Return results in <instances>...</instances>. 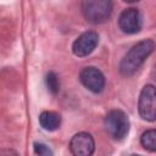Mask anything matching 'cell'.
Returning a JSON list of instances; mask_svg holds the SVG:
<instances>
[{
	"instance_id": "6da1fadb",
	"label": "cell",
	"mask_w": 156,
	"mask_h": 156,
	"mask_svg": "<svg viewBox=\"0 0 156 156\" xmlns=\"http://www.w3.org/2000/svg\"><path fill=\"white\" fill-rule=\"evenodd\" d=\"M154 49H155V43L151 39H144L134 44L129 49V51L124 55V57L121 60L118 66L119 73L124 77L133 76L141 67V65L154 51Z\"/></svg>"
},
{
	"instance_id": "7a4b0ae2",
	"label": "cell",
	"mask_w": 156,
	"mask_h": 156,
	"mask_svg": "<svg viewBox=\"0 0 156 156\" xmlns=\"http://www.w3.org/2000/svg\"><path fill=\"white\" fill-rule=\"evenodd\" d=\"M80 9L84 18L91 24L105 23L112 13V0H82Z\"/></svg>"
},
{
	"instance_id": "3957f363",
	"label": "cell",
	"mask_w": 156,
	"mask_h": 156,
	"mask_svg": "<svg viewBox=\"0 0 156 156\" xmlns=\"http://www.w3.org/2000/svg\"><path fill=\"white\" fill-rule=\"evenodd\" d=\"M104 127L113 140H122L129 132L128 116L121 110H111L104 118Z\"/></svg>"
},
{
	"instance_id": "277c9868",
	"label": "cell",
	"mask_w": 156,
	"mask_h": 156,
	"mask_svg": "<svg viewBox=\"0 0 156 156\" xmlns=\"http://www.w3.org/2000/svg\"><path fill=\"white\" fill-rule=\"evenodd\" d=\"M138 111L144 121L154 122L156 121V87L152 84H146L139 95Z\"/></svg>"
},
{
	"instance_id": "5b68a950",
	"label": "cell",
	"mask_w": 156,
	"mask_h": 156,
	"mask_svg": "<svg viewBox=\"0 0 156 156\" xmlns=\"http://www.w3.org/2000/svg\"><path fill=\"white\" fill-rule=\"evenodd\" d=\"M118 27L126 34H135L143 27V16L135 7L126 9L118 17Z\"/></svg>"
},
{
	"instance_id": "8992f818",
	"label": "cell",
	"mask_w": 156,
	"mask_h": 156,
	"mask_svg": "<svg viewBox=\"0 0 156 156\" xmlns=\"http://www.w3.org/2000/svg\"><path fill=\"white\" fill-rule=\"evenodd\" d=\"M80 83L91 93L99 94L105 88V77L100 69L94 66L84 67L79 73Z\"/></svg>"
},
{
	"instance_id": "52a82bcc",
	"label": "cell",
	"mask_w": 156,
	"mask_h": 156,
	"mask_svg": "<svg viewBox=\"0 0 156 156\" xmlns=\"http://www.w3.org/2000/svg\"><path fill=\"white\" fill-rule=\"evenodd\" d=\"M99 44V35L94 30L82 33L72 44V51L78 57H85L90 55Z\"/></svg>"
},
{
	"instance_id": "ba28073f",
	"label": "cell",
	"mask_w": 156,
	"mask_h": 156,
	"mask_svg": "<svg viewBox=\"0 0 156 156\" xmlns=\"http://www.w3.org/2000/svg\"><path fill=\"white\" fill-rule=\"evenodd\" d=\"M95 150V141L91 134L79 132L69 141V151L76 156H90Z\"/></svg>"
},
{
	"instance_id": "9c48e42d",
	"label": "cell",
	"mask_w": 156,
	"mask_h": 156,
	"mask_svg": "<svg viewBox=\"0 0 156 156\" xmlns=\"http://www.w3.org/2000/svg\"><path fill=\"white\" fill-rule=\"evenodd\" d=\"M39 124L45 130H56L61 124V116L55 111H43L39 115Z\"/></svg>"
},
{
	"instance_id": "30bf717a",
	"label": "cell",
	"mask_w": 156,
	"mask_h": 156,
	"mask_svg": "<svg viewBox=\"0 0 156 156\" xmlns=\"http://www.w3.org/2000/svg\"><path fill=\"white\" fill-rule=\"evenodd\" d=\"M141 146L151 152H156V129H147L140 136Z\"/></svg>"
},
{
	"instance_id": "8fae6325",
	"label": "cell",
	"mask_w": 156,
	"mask_h": 156,
	"mask_svg": "<svg viewBox=\"0 0 156 156\" xmlns=\"http://www.w3.org/2000/svg\"><path fill=\"white\" fill-rule=\"evenodd\" d=\"M45 83H46V87H48V90L52 94V95H56L58 91H60V79L57 77V74L52 71H50L46 77H45Z\"/></svg>"
},
{
	"instance_id": "7c38bea8",
	"label": "cell",
	"mask_w": 156,
	"mask_h": 156,
	"mask_svg": "<svg viewBox=\"0 0 156 156\" xmlns=\"http://www.w3.org/2000/svg\"><path fill=\"white\" fill-rule=\"evenodd\" d=\"M34 154L40 155V156H51L52 151L43 143H34Z\"/></svg>"
},
{
	"instance_id": "4fadbf2b",
	"label": "cell",
	"mask_w": 156,
	"mask_h": 156,
	"mask_svg": "<svg viewBox=\"0 0 156 156\" xmlns=\"http://www.w3.org/2000/svg\"><path fill=\"white\" fill-rule=\"evenodd\" d=\"M151 76H152V79H154V80H156V63H155V66H154V68H152Z\"/></svg>"
},
{
	"instance_id": "5bb4252c",
	"label": "cell",
	"mask_w": 156,
	"mask_h": 156,
	"mask_svg": "<svg viewBox=\"0 0 156 156\" xmlns=\"http://www.w3.org/2000/svg\"><path fill=\"white\" fill-rule=\"evenodd\" d=\"M123 1H126V2H130V4H133V2H138L139 0H123Z\"/></svg>"
}]
</instances>
